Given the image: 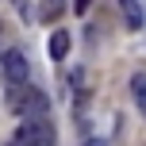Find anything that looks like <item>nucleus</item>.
Returning a JSON list of instances; mask_svg holds the SVG:
<instances>
[{"label":"nucleus","mask_w":146,"mask_h":146,"mask_svg":"<svg viewBox=\"0 0 146 146\" xmlns=\"http://www.w3.org/2000/svg\"><path fill=\"white\" fill-rule=\"evenodd\" d=\"M8 108L15 111L19 119H38V115H50V100L46 92H38L35 85H8Z\"/></svg>","instance_id":"nucleus-1"},{"label":"nucleus","mask_w":146,"mask_h":146,"mask_svg":"<svg viewBox=\"0 0 146 146\" xmlns=\"http://www.w3.org/2000/svg\"><path fill=\"white\" fill-rule=\"evenodd\" d=\"M8 146H58V139H54V123L46 115L19 119V127H15V135H12Z\"/></svg>","instance_id":"nucleus-2"},{"label":"nucleus","mask_w":146,"mask_h":146,"mask_svg":"<svg viewBox=\"0 0 146 146\" xmlns=\"http://www.w3.org/2000/svg\"><path fill=\"white\" fill-rule=\"evenodd\" d=\"M0 73H4L8 85H23V81L31 77V66H27V58H23L19 50H4L0 54Z\"/></svg>","instance_id":"nucleus-3"},{"label":"nucleus","mask_w":146,"mask_h":146,"mask_svg":"<svg viewBox=\"0 0 146 146\" xmlns=\"http://www.w3.org/2000/svg\"><path fill=\"white\" fill-rule=\"evenodd\" d=\"M119 8H123V23L131 31H139L142 23H146V15H142V4L139 0H119Z\"/></svg>","instance_id":"nucleus-4"},{"label":"nucleus","mask_w":146,"mask_h":146,"mask_svg":"<svg viewBox=\"0 0 146 146\" xmlns=\"http://www.w3.org/2000/svg\"><path fill=\"white\" fill-rule=\"evenodd\" d=\"M69 42H73L69 31H54V35H50V58H54V62H62V58L69 54Z\"/></svg>","instance_id":"nucleus-5"},{"label":"nucleus","mask_w":146,"mask_h":146,"mask_svg":"<svg viewBox=\"0 0 146 146\" xmlns=\"http://www.w3.org/2000/svg\"><path fill=\"white\" fill-rule=\"evenodd\" d=\"M131 92H135L139 104H146V73H135V77H131Z\"/></svg>","instance_id":"nucleus-6"},{"label":"nucleus","mask_w":146,"mask_h":146,"mask_svg":"<svg viewBox=\"0 0 146 146\" xmlns=\"http://www.w3.org/2000/svg\"><path fill=\"white\" fill-rule=\"evenodd\" d=\"M62 15V0H42V19L50 23V19H58Z\"/></svg>","instance_id":"nucleus-7"},{"label":"nucleus","mask_w":146,"mask_h":146,"mask_svg":"<svg viewBox=\"0 0 146 146\" xmlns=\"http://www.w3.org/2000/svg\"><path fill=\"white\" fill-rule=\"evenodd\" d=\"M88 4H92V0H73V12H77V15H85V12H88Z\"/></svg>","instance_id":"nucleus-8"},{"label":"nucleus","mask_w":146,"mask_h":146,"mask_svg":"<svg viewBox=\"0 0 146 146\" xmlns=\"http://www.w3.org/2000/svg\"><path fill=\"white\" fill-rule=\"evenodd\" d=\"M12 4H15V8H19V12H23V8H27V0H12Z\"/></svg>","instance_id":"nucleus-9"},{"label":"nucleus","mask_w":146,"mask_h":146,"mask_svg":"<svg viewBox=\"0 0 146 146\" xmlns=\"http://www.w3.org/2000/svg\"><path fill=\"white\" fill-rule=\"evenodd\" d=\"M88 146H104V142H88Z\"/></svg>","instance_id":"nucleus-10"},{"label":"nucleus","mask_w":146,"mask_h":146,"mask_svg":"<svg viewBox=\"0 0 146 146\" xmlns=\"http://www.w3.org/2000/svg\"><path fill=\"white\" fill-rule=\"evenodd\" d=\"M0 31H4V23H0Z\"/></svg>","instance_id":"nucleus-11"}]
</instances>
